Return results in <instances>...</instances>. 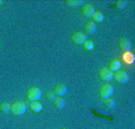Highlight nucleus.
<instances>
[{
	"mask_svg": "<svg viewBox=\"0 0 135 129\" xmlns=\"http://www.w3.org/2000/svg\"><path fill=\"white\" fill-rule=\"evenodd\" d=\"M26 109H28V105L23 101H16L15 103L11 104V114H13L15 116H22V115H24Z\"/></svg>",
	"mask_w": 135,
	"mask_h": 129,
	"instance_id": "f257e3e1",
	"label": "nucleus"
},
{
	"mask_svg": "<svg viewBox=\"0 0 135 129\" xmlns=\"http://www.w3.org/2000/svg\"><path fill=\"white\" fill-rule=\"evenodd\" d=\"M112 93H114V87H112L111 84L105 83L100 86V89H99L100 101H104V99H107V98H110V97L112 96Z\"/></svg>",
	"mask_w": 135,
	"mask_h": 129,
	"instance_id": "f03ea898",
	"label": "nucleus"
},
{
	"mask_svg": "<svg viewBox=\"0 0 135 129\" xmlns=\"http://www.w3.org/2000/svg\"><path fill=\"white\" fill-rule=\"evenodd\" d=\"M42 97V90L38 89V87H36V86H32V87H30V89L28 90V92H26V98H28L29 102H37L40 101Z\"/></svg>",
	"mask_w": 135,
	"mask_h": 129,
	"instance_id": "7ed1b4c3",
	"label": "nucleus"
},
{
	"mask_svg": "<svg viewBox=\"0 0 135 129\" xmlns=\"http://www.w3.org/2000/svg\"><path fill=\"white\" fill-rule=\"evenodd\" d=\"M114 79L116 81H117L118 84H122V85H124V84H127L128 81H129V75H128V73L126 71H117L114 73Z\"/></svg>",
	"mask_w": 135,
	"mask_h": 129,
	"instance_id": "20e7f679",
	"label": "nucleus"
},
{
	"mask_svg": "<svg viewBox=\"0 0 135 129\" xmlns=\"http://www.w3.org/2000/svg\"><path fill=\"white\" fill-rule=\"evenodd\" d=\"M98 75H99V78L103 81H107V83L108 81H111L114 79V73L108 67H102L99 69V72H98Z\"/></svg>",
	"mask_w": 135,
	"mask_h": 129,
	"instance_id": "39448f33",
	"label": "nucleus"
},
{
	"mask_svg": "<svg viewBox=\"0 0 135 129\" xmlns=\"http://www.w3.org/2000/svg\"><path fill=\"white\" fill-rule=\"evenodd\" d=\"M117 46L122 51L128 53L132 49V42H130V40L128 37H121L117 42Z\"/></svg>",
	"mask_w": 135,
	"mask_h": 129,
	"instance_id": "423d86ee",
	"label": "nucleus"
},
{
	"mask_svg": "<svg viewBox=\"0 0 135 129\" xmlns=\"http://www.w3.org/2000/svg\"><path fill=\"white\" fill-rule=\"evenodd\" d=\"M72 42L75 43V44H83L85 41L87 40V36L84 32H80V31H75V32L72 34Z\"/></svg>",
	"mask_w": 135,
	"mask_h": 129,
	"instance_id": "0eeeda50",
	"label": "nucleus"
},
{
	"mask_svg": "<svg viewBox=\"0 0 135 129\" xmlns=\"http://www.w3.org/2000/svg\"><path fill=\"white\" fill-rule=\"evenodd\" d=\"M53 92L55 93L56 97H64L65 94L67 93V86L62 83L56 84L55 87H54V90H53Z\"/></svg>",
	"mask_w": 135,
	"mask_h": 129,
	"instance_id": "6e6552de",
	"label": "nucleus"
},
{
	"mask_svg": "<svg viewBox=\"0 0 135 129\" xmlns=\"http://www.w3.org/2000/svg\"><path fill=\"white\" fill-rule=\"evenodd\" d=\"M97 30V24H94L92 20H89L84 24V34L85 35H93Z\"/></svg>",
	"mask_w": 135,
	"mask_h": 129,
	"instance_id": "1a4fd4ad",
	"label": "nucleus"
},
{
	"mask_svg": "<svg viewBox=\"0 0 135 129\" xmlns=\"http://www.w3.org/2000/svg\"><path fill=\"white\" fill-rule=\"evenodd\" d=\"M94 7L91 5V4H84V5L81 6V13L83 16H85L86 18H91L92 15L94 13Z\"/></svg>",
	"mask_w": 135,
	"mask_h": 129,
	"instance_id": "9d476101",
	"label": "nucleus"
},
{
	"mask_svg": "<svg viewBox=\"0 0 135 129\" xmlns=\"http://www.w3.org/2000/svg\"><path fill=\"white\" fill-rule=\"evenodd\" d=\"M108 68H109L110 71L112 72V73H115V72L120 71V68H121V62L117 60V59H112V60H110Z\"/></svg>",
	"mask_w": 135,
	"mask_h": 129,
	"instance_id": "9b49d317",
	"label": "nucleus"
},
{
	"mask_svg": "<svg viewBox=\"0 0 135 129\" xmlns=\"http://www.w3.org/2000/svg\"><path fill=\"white\" fill-rule=\"evenodd\" d=\"M53 105H54V108H55V109L61 110V109H64V108H65L66 103H65V99L62 98V97H55V98H54V101H53Z\"/></svg>",
	"mask_w": 135,
	"mask_h": 129,
	"instance_id": "f8f14e48",
	"label": "nucleus"
},
{
	"mask_svg": "<svg viewBox=\"0 0 135 129\" xmlns=\"http://www.w3.org/2000/svg\"><path fill=\"white\" fill-rule=\"evenodd\" d=\"M29 108H30V110L32 112H35V114H38V112L42 111V104L40 103V102H30V104H29Z\"/></svg>",
	"mask_w": 135,
	"mask_h": 129,
	"instance_id": "ddd939ff",
	"label": "nucleus"
},
{
	"mask_svg": "<svg viewBox=\"0 0 135 129\" xmlns=\"http://www.w3.org/2000/svg\"><path fill=\"white\" fill-rule=\"evenodd\" d=\"M92 22L94 24L97 23H102L103 20H104V15H103L102 11H94V13L92 15Z\"/></svg>",
	"mask_w": 135,
	"mask_h": 129,
	"instance_id": "4468645a",
	"label": "nucleus"
},
{
	"mask_svg": "<svg viewBox=\"0 0 135 129\" xmlns=\"http://www.w3.org/2000/svg\"><path fill=\"white\" fill-rule=\"evenodd\" d=\"M65 4H66L68 7L75 8V7H80V6H83L85 3L83 1V0H66Z\"/></svg>",
	"mask_w": 135,
	"mask_h": 129,
	"instance_id": "2eb2a0df",
	"label": "nucleus"
},
{
	"mask_svg": "<svg viewBox=\"0 0 135 129\" xmlns=\"http://www.w3.org/2000/svg\"><path fill=\"white\" fill-rule=\"evenodd\" d=\"M103 104H104V106L107 108V109H109V110L114 109L115 106H116V102H115L114 99H111V98L104 99V101H103Z\"/></svg>",
	"mask_w": 135,
	"mask_h": 129,
	"instance_id": "dca6fc26",
	"label": "nucleus"
},
{
	"mask_svg": "<svg viewBox=\"0 0 135 129\" xmlns=\"http://www.w3.org/2000/svg\"><path fill=\"white\" fill-rule=\"evenodd\" d=\"M0 111L3 112V114H10L11 112V105L7 103V102L0 103Z\"/></svg>",
	"mask_w": 135,
	"mask_h": 129,
	"instance_id": "f3484780",
	"label": "nucleus"
},
{
	"mask_svg": "<svg viewBox=\"0 0 135 129\" xmlns=\"http://www.w3.org/2000/svg\"><path fill=\"white\" fill-rule=\"evenodd\" d=\"M81 46H83V48H84V50L89 51V50H92V49L94 48V43H93L92 40H86Z\"/></svg>",
	"mask_w": 135,
	"mask_h": 129,
	"instance_id": "a211bd4d",
	"label": "nucleus"
},
{
	"mask_svg": "<svg viewBox=\"0 0 135 129\" xmlns=\"http://www.w3.org/2000/svg\"><path fill=\"white\" fill-rule=\"evenodd\" d=\"M116 7H117L118 10L126 8L127 7V1H124V0H117V1H116Z\"/></svg>",
	"mask_w": 135,
	"mask_h": 129,
	"instance_id": "6ab92c4d",
	"label": "nucleus"
},
{
	"mask_svg": "<svg viewBox=\"0 0 135 129\" xmlns=\"http://www.w3.org/2000/svg\"><path fill=\"white\" fill-rule=\"evenodd\" d=\"M55 93H54L53 91H47L46 92V98L48 99V101H54V98H55Z\"/></svg>",
	"mask_w": 135,
	"mask_h": 129,
	"instance_id": "aec40b11",
	"label": "nucleus"
},
{
	"mask_svg": "<svg viewBox=\"0 0 135 129\" xmlns=\"http://www.w3.org/2000/svg\"><path fill=\"white\" fill-rule=\"evenodd\" d=\"M61 129H69V128H67V127H64V128H61Z\"/></svg>",
	"mask_w": 135,
	"mask_h": 129,
	"instance_id": "412c9836",
	"label": "nucleus"
},
{
	"mask_svg": "<svg viewBox=\"0 0 135 129\" xmlns=\"http://www.w3.org/2000/svg\"><path fill=\"white\" fill-rule=\"evenodd\" d=\"M1 5H3V3H1V0H0V6H1Z\"/></svg>",
	"mask_w": 135,
	"mask_h": 129,
	"instance_id": "4be33fe9",
	"label": "nucleus"
}]
</instances>
